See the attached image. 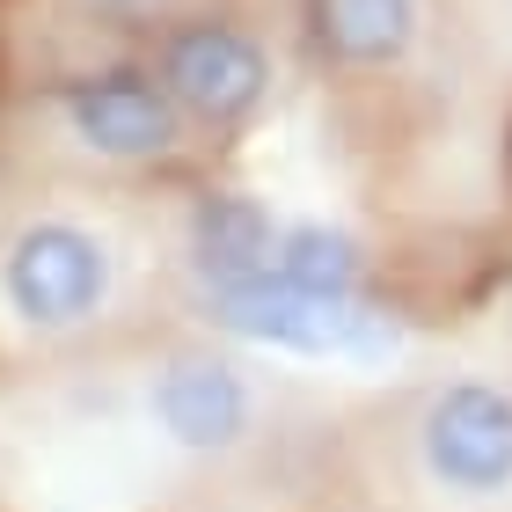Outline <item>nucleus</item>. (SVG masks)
I'll return each mask as SVG.
<instances>
[{
	"instance_id": "9",
	"label": "nucleus",
	"mask_w": 512,
	"mask_h": 512,
	"mask_svg": "<svg viewBox=\"0 0 512 512\" xmlns=\"http://www.w3.org/2000/svg\"><path fill=\"white\" fill-rule=\"evenodd\" d=\"M264 271L300 286V293H359V242L330 235V227H315V220L308 227H278Z\"/></svg>"
},
{
	"instance_id": "10",
	"label": "nucleus",
	"mask_w": 512,
	"mask_h": 512,
	"mask_svg": "<svg viewBox=\"0 0 512 512\" xmlns=\"http://www.w3.org/2000/svg\"><path fill=\"white\" fill-rule=\"evenodd\" d=\"M96 8H110V15H161V8H176V0H96Z\"/></svg>"
},
{
	"instance_id": "1",
	"label": "nucleus",
	"mask_w": 512,
	"mask_h": 512,
	"mask_svg": "<svg viewBox=\"0 0 512 512\" xmlns=\"http://www.w3.org/2000/svg\"><path fill=\"white\" fill-rule=\"evenodd\" d=\"M213 315L220 330L271 344V352H300V359H388L395 352V322L359 308V293H300L271 271L242 278V286H213Z\"/></svg>"
},
{
	"instance_id": "3",
	"label": "nucleus",
	"mask_w": 512,
	"mask_h": 512,
	"mask_svg": "<svg viewBox=\"0 0 512 512\" xmlns=\"http://www.w3.org/2000/svg\"><path fill=\"white\" fill-rule=\"evenodd\" d=\"M425 469L454 498H498L512 483V395L491 381H454L425 403L417 425Z\"/></svg>"
},
{
	"instance_id": "8",
	"label": "nucleus",
	"mask_w": 512,
	"mask_h": 512,
	"mask_svg": "<svg viewBox=\"0 0 512 512\" xmlns=\"http://www.w3.org/2000/svg\"><path fill=\"white\" fill-rule=\"evenodd\" d=\"M315 37L344 66H388L410 52L417 8L410 0H315Z\"/></svg>"
},
{
	"instance_id": "6",
	"label": "nucleus",
	"mask_w": 512,
	"mask_h": 512,
	"mask_svg": "<svg viewBox=\"0 0 512 512\" xmlns=\"http://www.w3.org/2000/svg\"><path fill=\"white\" fill-rule=\"evenodd\" d=\"M66 125L81 147H96L110 161H147L176 147V103L169 88L147 74H96L66 88Z\"/></svg>"
},
{
	"instance_id": "2",
	"label": "nucleus",
	"mask_w": 512,
	"mask_h": 512,
	"mask_svg": "<svg viewBox=\"0 0 512 512\" xmlns=\"http://www.w3.org/2000/svg\"><path fill=\"white\" fill-rule=\"evenodd\" d=\"M0 293L30 330H74L110 293V249L74 220H37L0 256Z\"/></svg>"
},
{
	"instance_id": "5",
	"label": "nucleus",
	"mask_w": 512,
	"mask_h": 512,
	"mask_svg": "<svg viewBox=\"0 0 512 512\" xmlns=\"http://www.w3.org/2000/svg\"><path fill=\"white\" fill-rule=\"evenodd\" d=\"M147 410L154 425L176 439L183 454H227L249 439V417H256V395L227 359H169L147 388Z\"/></svg>"
},
{
	"instance_id": "4",
	"label": "nucleus",
	"mask_w": 512,
	"mask_h": 512,
	"mask_svg": "<svg viewBox=\"0 0 512 512\" xmlns=\"http://www.w3.org/2000/svg\"><path fill=\"white\" fill-rule=\"evenodd\" d=\"M161 88H169V103L198 110L205 125H235L264 103L271 66H264V44L242 37L235 22H191L161 52Z\"/></svg>"
},
{
	"instance_id": "7",
	"label": "nucleus",
	"mask_w": 512,
	"mask_h": 512,
	"mask_svg": "<svg viewBox=\"0 0 512 512\" xmlns=\"http://www.w3.org/2000/svg\"><path fill=\"white\" fill-rule=\"evenodd\" d=\"M271 235L278 227L256 198H205L198 220H191V256H198V271L213 278V286H242V278L264 271Z\"/></svg>"
}]
</instances>
